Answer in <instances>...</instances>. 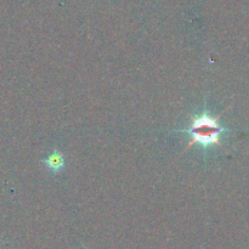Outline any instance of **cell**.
Returning a JSON list of instances; mask_svg holds the SVG:
<instances>
[{"instance_id": "obj_1", "label": "cell", "mask_w": 249, "mask_h": 249, "mask_svg": "<svg viewBox=\"0 0 249 249\" xmlns=\"http://www.w3.org/2000/svg\"><path fill=\"white\" fill-rule=\"evenodd\" d=\"M220 116L213 117L208 111H203L201 114L192 117L189 129H182L181 133L189 134L191 140L185 151L191 146L198 145L202 148L219 146L221 147V135L228 133L230 129L224 128L218 123Z\"/></svg>"}, {"instance_id": "obj_2", "label": "cell", "mask_w": 249, "mask_h": 249, "mask_svg": "<svg viewBox=\"0 0 249 249\" xmlns=\"http://www.w3.org/2000/svg\"><path fill=\"white\" fill-rule=\"evenodd\" d=\"M43 162L53 173H60L66 165L65 157H63V156L61 155L60 151L57 150L53 151V152L51 153L48 158H45Z\"/></svg>"}]
</instances>
